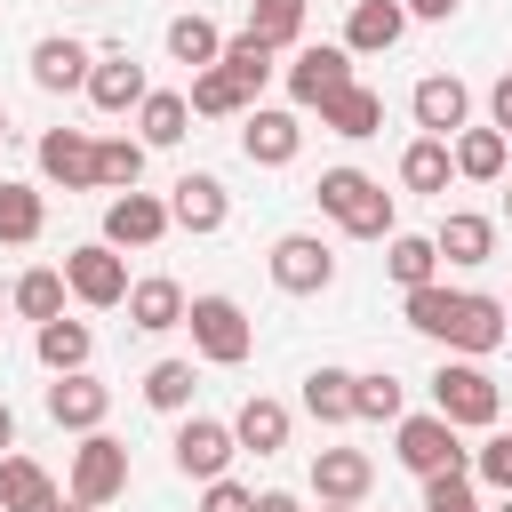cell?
I'll return each instance as SVG.
<instances>
[{
  "instance_id": "cell-1",
  "label": "cell",
  "mask_w": 512,
  "mask_h": 512,
  "mask_svg": "<svg viewBox=\"0 0 512 512\" xmlns=\"http://www.w3.org/2000/svg\"><path fill=\"white\" fill-rule=\"evenodd\" d=\"M320 216H336L352 240H392L400 224H392V192L368 176V168H320Z\"/></svg>"
},
{
  "instance_id": "cell-2",
  "label": "cell",
  "mask_w": 512,
  "mask_h": 512,
  "mask_svg": "<svg viewBox=\"0 0 512 512\" xmlns=\"http://www.w3.org/2000/svg\"><path fill=\"white\" fill-rule=\"evenodd\" d=\"M432 416H448L456 432H488L504 416V392L480 360H440L432 368Z\"/></svg>"
},
{
  "instance_id": "cell-3",
  "label": "cell",
  "mask_w": 512,
  "mask_h": 512,
  "mask_svg": "<svg viewBox=\"0 0 512 512\" xmlns=\"http://www.w3.org/2000/svg\"><path fill=\"white\" fill-rule=\"evenodd\" d=\"M184 328H192V352L208 360V368H240L248 352H256V328H248V312L232 304V296H192L184 304Z\"/></svg>"
},
{
  "instance_id": "cell-4",
  "label": "cell",
  "mask_w": 512,
  "mask_h": 512,
  "mask_svg": "<svg viewBox=\"0 0 512 512\" xmlns=\"http://www.w3.org/2000/svg\"><path fill=\"white\" fill-rule=\"evenodd\" d=\"M264 264H272V288H288V296H320L336 280V248L320 232H280Z\"/></svg>"
},
{
  "instance_id": "cell-5",
  "label": "cell",
  "mask_w": 512,
  "mask_h": 512,
  "mask_svg": "<svg viewBox=\"0 0 512 512\" xmlns=\"http://www.w3.org/2000/svg\"><path fill=\"white\" fill-rule=\"evenodd\" d=\"M64 296H80L88 312L128 304V264H120V248H104V240L72 248V256H64Z\"/></svg>"
},
{
  "instance_id": "cell-6",
  "label": "cell",
  "mask_w": 512,
  "mask_h": 512,
  "mask_svg": "<svg viewBox=\"0 0 512 512\" xmlns=\"http://www.w3.org/2000/svg\"><path fill=\"white\" fill-rule=\"evenodd\" d=\"M416 480H432V472H472V456H464V440H456V424L448 416H400V448H392Z\"/></svg>"
},
{
  "instance_id": "cell-7",
  "label": "cell",
  "mask_w": 512,
  "mask_h": 512,
  "mask_svg": "<svg viewBox=\"0 0 512 512\" xmlns=\"http://www.w3.org/2000/svg\"><path fill=\"white\" fill-rule=\"evenodd\" d=\"M112 496H128V448L112 440V432H88L80 448H72V504H112Z\"/></svg>"
},
{
  "instance_id": "cell-8",
  "label": "cell",
  "mask_w": 512,
  "mask_h": 512,
  "mask_svg": "<svg viewBox=\"0 0 512 512\" xmlns=\"http://www.w3.org/2000/svg\"><path fill=\"white\" fill-rule=\"evenodd\" d=\"M168 456H176V472L184 480H224V464L240 456V440H232V424H216V416H184L176 424V440H168Z\"/></svg>"
},
{
  "instance_id": "cell-9",
  "label": "cell",
  "mask_w": 512,
  "mask_h": 512,
  "mask_svg": "<svg viewBox=\"0 0 512 512\" xmlns=\"http://www.w3.org/2000/svg\"><path fill=\"white\" fill-rule=\"evenodd\" d=\"M336 88H352V48L344 40H320V48H296V64H288V96L304 104V112H320Z\"/></svg>"
},
{
  "instance_id": "cell-10",
  "label": "cell",
  "mask_w": 512,
  "mask_h": 512,
  "mask_svg": "<svg viewBox=\"0 0 512 512\" xmlns=\"http://www.w3.org/2000/svg\"><path fill=\"white\" fill-rule=\"evenodd\" d=\"M240 152H248L256 168H288V160L304 152V120H296V112H272V104H248V112H240Z\"/></svg>"
},
{
  "instance_id": "cell-11",
  "label": "cell",
  "mask_w": 512,
  "mask_h": 512,
  "mask_svg": "<svg viewBox=\"0 0 512 512\" xmlns=\"http://www.w3.org/2000/svg\"><path fill=\"white\" fill-rule=\"evenodd\" d=\"M408 112H416V128H424V136H440V144H448V136L472 120V88H464L456 72H424V80H416V96H408Z\"/></svg>"
},
{
  "instance_id": "cell-12",
  "label": "cell",
  "mask_w": 512,
  "mask_h": 512,
  "mask_svg": "<svg viewBox=\"0 0 512 512\" xmlns=\"http://www.w3.org/2000/svg\"><path fill=\"white\" fill-rule=\"evenodd\" d=\"M168 240V200L152 192H112L104 200V248H152Z\"/></svg>"
},
{
  "instance_id": "cell-13",
  "label": "cell",
  "mask_w": 512,
  "mask_h": 512,
  "mask_svg": "<svg viewBox=\"0 0 512 512\" xmlns=\"http://www.w3.org/2000/svg\"><path fill=\"white\" fill-rule=\"evenodd\" d=\"M40 176H48L56 192H96V136L48 128V136H40Z\"/></svg>"
},
{
  "instance_id": "cell-14",
  "label": "cell",
  "mask_w": 512,
  "mask_h": 512,
  "mask_svg": "<svg viewBox=\"0 0 512 512\" xmlns=\"http://www.w3.org/2000/svg\"><path fill=\"white\" fill-rule=\"evenodd\" d=\"M504 336H512V320H504V296H480V288H464V304H456V328H448V352H464V360H488Z\"/></svg>"
},
{
  "instance_id": "cell-15",
  "label": "cell",
  "mask_w": 512,
  "mask_h": 512,
  "mask_svg": "<svg viewBox=\"0 0 512 512\" xmlns=\"http://www.w3.org/2000/svg\"><path fill=\"white\" fill-rule=\"evenodd\" d=\"M168 224H184V232H224L232 224V192L216 184V176H176V192H168Z\"/></svg>"
},
{
  "instance_id": "cell-16",
  "label": "cell",
  "mask_w": 512,
  "mask_h": 512,
  "mask_svg": "<svg viewBox=\"0 0 512 512\" xmlns=\"http://www.w3.org/2000/svg\"><path fill=\"white\" fill-rule=\"evenodd\" d=\"M368 480H376V456L368 448H320L312 456V496L320 504H360Z\"/></svg>"
},
{
  "instance_id": "cell-17",
  "label": "cell",
  "mask_w": 512,
  "mask_h": 512,
  "mask_svg": "<svg viewBox=\"0 0 512 512\" xmlns=\"http://www.w3.org/2000/svg\"><path fill=\"white\" fill-rule=\"evenodd\" d=\"M104 408H112V392H104L88 368H72V376L48 384V416H56L64 432H104Z\"/></svg>"
},
{
  "instance_id": "cell-18",
  "label": "cell",
  "mask_w": 512,
  "mask_h": 512,
  "mask_svg": "<svg viewBox=\"0 0 512 512\" xmlns=\"http://www.w3.org/2000/svg\"><path fill=\"white\" fill-rule=\"evenodd\" d=\"M0 512H64V488L48 480V464H32V456H0Z\"/></svg>"
},
{
  "instance_id": "cell-19",
  "label": "cell",
  "mask_w": 512,
  "mask_h": 512,
  "mask_svg": "<svg viewBox=\"0 0 512 512\" xmlns=\"http://www.w3.org/2000/svg\"><path fill=\"white\" fill-rule=\"evenodd\" d=\"M144 96H152V80H144L136 56H96V64H88V104H96V112H136Z\"/></svg>"
},
{
  "instance_id": "cell-20",
  "label": "cell",
  "mask_w": 512,
  "mask_h": 512,
  "mask_svg": "<svg viewBox=\"0 0 512 512\" xmlns=\"http://www.w3.org/2000/svg\"><path fill=\"white\" fill-rule=\"evenodd\" d=\"M432 256L472 272V264H488V256H496V224H488V216H472V208H448V216H440V232H432Z\"/></svg>"
},
{
  "instance_id": "cell-21",
  "label": "cell",
  "mask_w": 512,
  "mask_h": 512,
  "mask_svg": "<svg viewBox=\"0 0 512 512\" xmlns=\"http://www.w3.org/2000/svg\"><path fill=\"white\" fill-rule=\"evenodd\" d=\"M184 288L168 280V272H152V280H128V328H144V336H160V328H184Z\"/></svg>"
},
{
  "instance_id": "cell-22",
  "label": "cell",
  "mask_w": 512,
  "mask_h": 512,
  "mask_svg": "<svg viewBox=\"0 0 512 512\" xmlns=\"http://www.w3.org/2000/svg\"><path fill=\"white\" fill-rule=\"evenodd\" d=\"M400 32H408V8H400V0H352L344 48H352V56H376V48H400Z\"/></svg>"
},
{
  "instance_id": "cell-23",
  "label": "cell",
  "mask_w": 512,
  "mask_h": 512,
  "mask_svg": "<svg viewBox=\"0 0 512 512\" xmlns=\"http://www.w3.org/2000/svg\"><path fill=\"white\" fill-rule=\"evenodd\" d=\"M88 48L80 40H64V32H48L40 48H32V88H48V96H64V88H88Z\"/></svg>"
},
{
  "instance_id": "cell-24",
  "label": "cell",
  "mask_w": 512,
  "mask_h": 512,
  "mask_svg": "<svg viewBox=\"0 0 512 512\" xmlns=\"http://www.w3.org/2000/svg\"><path fill=\"white\" fill-rule=\"evenodd\" d=\"M320 128H328V136H344V144H360V136H376V128H384V96L352 80V88H336V96L320 104Z\"/></svg>"
},
{
  "instance_id": "cell-25",
  "label": "cell",
  "mask_w": 512,
  "mask_h": 512,
  "mask_svg": "<svg viewBox=\"0 0 512 512\" xmlns=\"http://www.w3.org/2000/svg\"><path fill=\"white\" fill-rule=\"evenodd\" d=\"M32 352H40V368L48 376H72V368H88V352H96V336H88V320H40L32 328Z\"/></svg>"
},
{
  "instance_id": "cell-26",
  "label": "cell",
  "mask_w": 512,
  "mask_h": 512,
  "mask_svg": "<svg viewBox=\"0 0 512 512\" xmlns=\"http://www.w3.org/2000/svg\"><path fill=\"white\" fill-rule=\"evenodd\" d=\"M232 440H240V448H256V456H280V448H288V400L248 392V400H240V416H232Z\"/></svg>"
},
{
  "instance_id": "cell-27",
  "label": "cell",
  "mask_w": 512,
  "mask_h": 512,
  "mask_svg": "<svg viewBox=\"0 0 512 512\" xmlns=\"http://www.w3.org/2000/svg\"><path fill=\"white\" fill-rule=\"evenodd\" d=\"M136 128H144V136H136L144 152H160V144H184V128H192V104H184L176 88H152V96L136 104Z\"/></svg>"
},
{
  "instance_id": "cell-28",
  "label": "cell",
  "mask_w": 512,
  "mask_h": 512,
  "mask_svg": "<svg viewBox=\"0 0 512 512\" xmlns=\"http://www.w3.org/2000/svg\"><path fill=\"white\" fill-rule=\"evenodd\" d=\"M448 160H456L464 184H496V176H504V136H496V128H456V136H448Z\"/></svg>"
},
{
  "instance_id": "cell-29",
  "label": "cell",
  "mask_w": 512,
  "mask_h": 512,
  "mask_svg": "<svg viewBox=\"0 0 512 512\" xmlns=\"http://www.w3.org/2000/svg\"><path fill=\"white\" fill-rule=\"evenodd\" d=\"M48 232V200H40V184H0V240L8 248H32Z\"/></svg>"
},
{
  "instance_id": "cell-30",
  "label": "cell",
  "mask_w": 512,
  "mask_h": 512,
  "mask_svg": "<svg viewBox=\"0 0 512 512\" xmlns=\"http://www.w3.org/2000/svg\"><path fill=\"white\" fill-rule=\"evenodd\" d=\"M192 392H200V368H192V360H152V368H144V408L184 416V408H192Z\"/></svg>"
},
{
  "instance_id": "cell-31",
  "label": "cell",
  "mask_w": 512,
  "mask_h": 512,
  "mask_svg": "<svg viewBox=\"0 0 512 512\" xmlns=\"http://www.w3.org/2000/svg\"><path fill=\"white\" fill-rule=\"evenodd\" d=\"M304 416H312V424H352V368H328V360H320V368L304 376Z\"/></svg>"
},
{
  "instance_id": "cell-32",
  "label": "cell",
  "mask_w": 512,
  "mask_h": 512,
  "mask_svg": "<svg viewBox=\"0 0 512 512\" xmlns=\"http://www.w3.org/2000/svg\"><path fill=\"white\" fill-rule=\"evenodd\" d=\"M216 64H224V72H232V80H240V96H248V104H256V96H264V80H272V72H280V64H272V48H264V40H256V32H232V40H224V56H216Z\"/></svg>"
},
{
  "instance_id": "cell-33",
  "label": "cell",
  "mask_w": 512,
  "mask_h": 512,
  "mask_svg": "<svg viewBox=\"0 0 512 512\" xmlns=\"http://www.w3.org/2000/svg\"><path fill=\"white\" fill-rule=\"evenodd\" d=\"M144 184V144L136 136H104L96 144V192H136Z\"/></svg>"
},
{
  "instance_id": "cell-34",
  "label": "cell",
  "mask_w": 512,
  "mask_h": 512,
  "mask_svg": "<svg viewBox=\"0 0 512 512\" xmlns=\"http://www.w3.org/2000/svg\"><path fill=\"white\" fill-rule=\"evenodd\" d=\"M448 176H456V160H448L440 136H416V144L400 152V184H408V192H448Z\"/></svg>"
},
{
  "instance_id": "cell-35",
  "label": "cell",
  "mask_w": 512,
  "mask_h": 512,
  "mask_svg": "<svg viewBox=\"0 0 512 512\" xmlns=\"http://www.w3.org/2000/svg\"><path fill=\"white\" fill-rule=\"evenodd\" d=\"M384 272H392L400 288H424V280H440V256H432L424 232H392V240H384Z\"/></svg>"
},
{
  "instance_id": "cell-36",
  "label": "cell",
  "mask_w": 512,
  "mask_h": 512,
  "mask_svg": "<svg viewBox=\"0 0 512 512\" xmlns=\"http://www.w3.org/2000/svg\"><path fill=\"white\" fill-rule=\"evenodd\" d=\"M456 304H464V288H440V280H424V288H408V328L448 344V328H456Z\"/></svg>"
},
{
  "instance_id": "cell-37",
  "label": "cell",
  "mask_w": 512,
  "mask_h": 512,
  "mask_svg": "<svg viewBox=\"0 0 512 512\" xmlns=\"http://www.w3.org/2000/svg\"><path fill=\"white\" fill-rule=\"evenodd\" d=\"M304 8H312V0H256V8H248V32L280 56V48H296V40H304Z\"/></svg>"
},
{
  "instance_id": "cell-38",
  "label": "cell",
  "mask_w": 512,
  "mask_h": 512,
  "mask_svg": "<svg viewBox=\"0 0 512 512\" xmlns=\"http://www.w3.org/2000/svg\"><path fill=\"white\" fill-rule=\"evenodd\" d=\"M168 56L192 64V72H208V64L224 56V32H216L208 16H176V24H168Z\"/></svg>"
},
{
  "instance_id": "cell-39",
  "label": "cell",
  "mask_w": 512,
  "mask_h": 512,
  "mask_svg": "<svg viewBox=\"0 0 512 512\" xmlns=\"http://www.w3.org/2000/svg\"><path fill=\"white\" fill-rule=\"evenodd\" d=\"M200 120H232V112H248V96H240V80L224 72V64H208V72H192V96H184Z\"/></svg>"
},
{
  "instance_id": "cell-40",
  "label": "cell",
  "mask_w": 512,
  "mask_h": 512,
  "mask_svg": "<svg viewBox=\"0 0 512 512\" xmlns=\"http://www.w3.org/2000/svg\"><path fill=\"white\" fill-rule=\"evenodd\" d=\"M400 408H408V392H400V376H352V416L360 424H400Z\"/></svg>"
},
{
  "instance_id": "cell-41",
  "label": "cell",
  "mask_w": 512,
  "mask_h": 512,
  "mask_svg": "<svg viewBox=\"0 0 512 512\" xmlns=\"http://www.w3.org/2000/svg\"><path fill=\"white\" fill-rule=\"evenodd\" d=\"M16 312L40 328V320H56L64 312V272H48V264H32L24 280H16Z\"/></svg>"
},
{
  "instance_id": "cell-42",
  "label": "cell",
  "mask_w": 512,
  "mask_h": 512,
  "mask_svg": "<svg viewBox=\"0 0 512 512\" xmlns=\"http://www.w3.org/2000/svg\"><path fill=\"white\" fill-rule=\"evenodd\" d=\"M424 512H480L472 504V472H432L424 480Z\"/></svg>"
},
{
  "instance_id": "cell-43",
  "label": "cell",
  "mask_w": 512,
  "mask_h": 512,
  "mask_svg": "<svg viewBox=\"0 0 512 512\" xmlns=\"http://www.w3.org/2000/svg\"><path fill=\"white\" fill-rule=\"evenodd\" d=\"M472 472H480L496 496H512V432H488V440H480V456H472Z\"/></svg>"
},
{
  "instance_id": "cell-44",
  "label": "cell",
  "mask_w": 512,
  "mask_h": 512,
  "mask_svg": "<svg viewBox=\"0 0 512 512\" xmlns=\"http://www.w3.org/2000/svg\"><path fill=\"white\" fill-rule=\"evenodd\" d=\"M200 512H256V496H248L240 480H208V496H200Z\"/></svg>"
},
{
  "instance_id": "cell-45",
  "label": "cell",
  "mask_w": 512,
  "mask_h": 512,
  "mask_svg": "<svg viewBox=\"0 0 512 512\" xmlns=\"http://www.w3.org/2000/svg\"><path fill=\"white\" fill-rule=\"evenodd\" d=\"M488 112H496V136H512V72L488 88Z\"/></svg>"
},
{
  "instance_id": "cell-46",
  "label": "cell",
  "mask_w": 512,
  "mask_h": 512,
  "mask_svg": "<svg viewBox=\"0 0 512 512\" xmlns=\"http://www.w3.org/2000/svg\"><path fill=\"white\" fill-rule=\"evenodd\" d=\"M400 8H408V16H424V24H448L464 0H400Z\"/></svg>"
},
{
  "instance_id": "cell-47",
  "label": "cell",
  "mask_w": 512,
  "mask_h": 512,
  "mask_svg": "<svg viewBox=\"0 0 512 512\" xmlns=\"http://www.w3.org/2000/svg\"><path fill=\"white\" fill-rule=\"evenodd\" d=\"M256 512H304V504H296L288 488H264V496H256Z\"/></svg>"
},
{
  "instance_id": "cell-48",
  "label": "cell",
  "mask_w": 512,
  "mask_h": 512,
  "mask_svg": "<svg viewBox=\"0 0 512 512\" xmlns=\"http://www.w3.org/2000/svg\"><path fill=\"white\" fill-rule=\"evenodd\" d=\"M16 448V416H8V400H0V456Z\"/></svg>"
},
{
  "instance_id": "cell-49",
  "label": "cell",
  "mask_w": 512,
  "mask_h": 512,
  "mask_svg": "<svg viewBox=\"0 0 512 512\" xmlns=\"http://www.w3.org/2000/svg\"><path fill=\"white\" fill-rule=\"evenodd\" d=\"M0 144H8V104H0Z\"/></svg>"
},
{
  "instance_id": "cell-50",
  "label": "cell",
  "mask_w": 512,
  "mask_h": 512,
  "mask_svg": "<svg viewBox=\"0 0 512 512\" xmlns=\"http://www.w3.org/2000/svg\"><path fill=\"white\" fill-rule=\"evenodd\" d=\"M320 512H360V504H320Z\"/></svg>"
},
{
  "instance_id": "cell-51",
  "label": "cell",
  "mask_w": 512,
  "mask_h": 512,
  "mask_svg": "<svg viewBox=\"0 0 512 512\" xmlns=\"http://www.w3.org/2000/svg\"><path fill=\"white\" fill-rule=\"evenodd\" d=\"M64 512H96V504H64Z\"/></svg>"
},
{
  "instance_id": "cell-52",
  "label": "cell",
  "mask_w": 512,
  "mask_h": 512,
  "mask_svg": "<svg viewBox=\"0 0 512 512\" xmlns=\"http://www.w3.org/2000/svg\"><path fill=\"white\" fill-rule=\"evenodd\" d=\"M504 216H512V184H504Z\"/></svg>"
},
{
  "instance_id": "cell-53",
  "label": "cell",
  "mask_w": 512,
  "mask_h": 512,
  "mask_svg": "<svg viewBox=\"0 0 512 512\" xmlns=\"http://www.w3.org/2000/svg\"><path fill=\"white\" fill-rule=\"evenodd\" d=\"M504 320H512V296H504Z\"/></svg>"
},
{
  "instance_id": "cell-54",
  "label": "cell",
  "mask_w": 512,
  "mask_h": 512,
  "mask_svg": "<svg viewBox=\"0 0 512 512\" xmlns=\"http://www.w3.org/2000/svg\"><path fill=\"white\" fill-rule=\"evenodd\" d=\"M496 512H512V496H504V504H496Z\"/></svg>"
},
{
  "instance_id": "cell-55",
  "label": "cell",
  "mask_w": 512,
  "mask_h": 512,
  "mask_svg": "<svg viewBox=\"0 0 512 512\" xmlns=\"http://www.w3.org/2000/svg\"><path fill=\"white\" fill-rule=\"evenodd\" d=\"M80 8H104V0H80Z\"/></svg>"
}]
</instances>
